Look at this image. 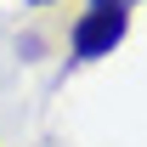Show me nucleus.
<instances>
[{
  "label": "nucleus",
  "instance_id": "nucleus-1",
  "mask_svg": "<svg viewBox=\"0 0 147 147\" xmlns=\"http://www.w3.org/2000/svg\"><path fill=\"white\" fill-rule=\"evenodd\" d=\"M130 34V0H85V11L68 34V57L74 62H96V57H113Z\"/></svg>",
  "mask_w": 147,
  "mask_h": 147
},
{
  "label": "nucleus",
  "instance_id": "nucleus-2",
  "mask_svg": "<svg viewBox=\"0 0 147 147\" xmlns=\"http://www.w3.org/2000/svg\"><path fill=\"white\" fill-rule=\"evenodd\" d=\"M28 6H57V0H28Z\"/></svg>",
  "mask_w": 147,
  "mask_h": 147
},
{
  "label": "nucleus",
  "instance_id": "nucleus-3",
  "mask_svg": "<svg viewBox=\"0 0 147 147\" xmlns=\"http://www.w3.org/2000/svg\"><path fill=\"white\" fill-rule=\"evenodd\" d=\"M130 6H136V0H130Z\"/></svg>",
  "mask_w": 147,
  "mask_h": 147
}]
</instances>
